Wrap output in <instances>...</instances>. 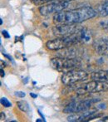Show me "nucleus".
I'll list each match as a JSON object with an SVG mask.
<instances>
[{"label": "nucleus", "mask_w": 108, "mask_h": 122, "mask_svg": "<svg viewBox=\"0 0 108 122\" xmlns=\"http://www.w3.org/2000/svg\"><path fill=\"white\" fill-rule=\"evenodd\" d=\"M97 14L96 9L92 7H82L77 9L69 11H61L53 16V23L55 24L61 23H81L91 18H95Z\"/></svg>", "instance_id": "nucleus-1"}, {"label": "nucleus", "mask_w": 108, "mask_h": 122, "mask_svg": "<svg viewBox=\"0 0 108 122\" xmlns=\"http://www.w3.org/2000/svg\"><path fill=\"white\" fill-rule=\"evenodd\" d=\"M79 37L77 33H74L71 36L63 37H57L52 40H49L46 43V47L48 50L51 51H60L62 49L67 48V47H74L80 44Z\"/></svg>", "instance_id": "nucleus-2"}, {"label": "nucleus", "mask_w": 108, "mask_h": 122, "mask_svg": "<svg viewBox=\"0 0 108 122\" xmlns=\"http://www.w3.org/2000/svg\"><path fill=\"white\" fill-rule=\"evenodd\" d=\"M50 64L53 69L61 72H66L70 70L77 69L82 66L80 59L78 58H67L61 56L52 58Z\"/></svg>", "instance_id": "nucleus-3"}, {"label": "nucleus", "mask_w": 108, "mask_h": 122, "mask_svg": "<svg viewBox=\"0 0 108 122\" xmlns=\"http://www.w3.org/2000/svg\"><path fill=\"white\" fill-rule=\"evenodd\" d=\"M108 92V83L106 81H95L87 82L80 86L76 91L77 95L82 96L87 93H100V92Z\"/></svg>", "instance_id": "nucleus-4"}, {"label": "nucleus", "mask_w": 108, "mask_h": 122, "mask_svg": "<svg viewBox=\"0 0 108 122\" xmlns=\"http://www.w3.org/2000/svg\"><path fill=\"white\" fill-rule=\"evenodd\" d=\"M88 79V74L85 71L78 69H73L67 71L62 74L61 80L65 86H72L77 82L85 81Z\"/></svg>", "instance_id": "nucleus-5"}, {"label": "nucleus", "mask_w": 108, "mask_h": 122, "mask_svg": "<svg viewBox=\"0 0 108 122\" xmlns=\"http://www.w3.org/2000/svg\"><path fill=\"white\" fill-rule=\"evenodd\" d=\"M100 99H88L80 101H73L66 106L63 109V112L67 114H72V113H77L81 111H87L90 109V107L96 102H98Z\"/></svg>", "instance_id": "nucleus-6"}, {"label": "nucleus", "mask_w": 108, "mask_h": 122, "mask_svg": "<svg viewBox=\"0 0 108 122\" xmlns=\"http://www.w3.org/2000/svg\"><path fill=\"white\" fill-rule=\"evenodd\" d=\"M79 23H61L56 24L52 28V32L57 37H63L71 36L77 32L82 27Z\"/></svg>", "instance_id": "nucleus-7"}, {"label": "nucleus", "mask_w": 108, "mask_h": 122, "mask_svg": "<svg viewBox=\"0 0 108 122\" xmlns=\"http://www.w3.org/2000/svg\"><path fill=\"white\" fill-rule=\"evenodd\" d=\"M69 3L67 2H63L62 0H57V2L50 3L48 4L43 5V6L39 8V13L42 16H48L51 14H55L57 13H59L61 11H63L66 9Z\"/></svg>", "instance_id": "nucleus-8"}, {"label": "nucleus", "mask_w": 108, "mask_h": 122, "mask_svg": "<svg viewBox=\"0 0 108 122\" xmlns=\"http://www.w3.org/2000/svg\"><path fill=\"white\" fill-rule=\"evenodd\" d=\"M102 116H103V113L102 112H99L97 110H91V111H89L88 109L87 111H81V112L72 113V115H71V116H69L67 117V121L72 122L89 121L93 119L100 118Z\"/></svg>", "instance_id": "nucleus-9"}, {"label": "nucleus", "mask_w": 108, "mask_h": 122, "mask_svg": "<svg viewBox=\"0 0 108 122\" xmlns=\"http://www.w3.org/2000/svg\"><path fill=\"white\" fill-rule=\"evenodd\" d=\"M93 48L99 55H105L108 52V37H101L93 42Z\"/></svg>", "instance_id": "nucleus-10"}, {"label": "nucleus", "mask_w": 108, "mask_h": 122, "mask_svg": "<svg viewBox=\"0 0 108 122\" xmlns=\"http://www.w3.org/2000/svg\"><path fill=\"white\" fill-rule=\"evenodd\" d=\"M80 53H81L80 52V49L74 48L73 47H70L60 50V51L57 53V56L67 58H77Z\"/></svg>", "instance_id": "nucleus-11"}, {"label": "nucleus", "mask_w": 108, "mask_h": 122, "mask_svg": "<svg viewBox=\"0 0 108 122\" xmlns=\"http://www.w3.org/2000/svg\"><path fill=\"white\" fill-rule=\"evenodd\" d=\"M77 33V36L79 37V40L81 43H88L92 39V31L87 29V27H82Z\"/></svg>", "instance_id": "nucleus-12"}, {"label": "nucleus", "mask_w": 108, "mask_h": 122, "mask_svg": "<svg viewBox=\"0 0 108 122\" xmlns=\"http://www.w3.org/2000/svg\"><path fill=\"white\" fill-rule=\"evenodd\" d=\"M91 78L95 81L108 82V70H102V71H94L91 74Z\"/></svg>", "instance_id": "nucleus-13"}, {"label": "nucleus", "mask_w": 108, "mask_h": 122, "mask_svg": "<svg viewBox=\"0 0 108 122\" xmlns=\"http://www.w3.org/2000/svg\"><path fill=\"white\" fill-rule=\"evenodd\" d=\"M97 14L101 17H107L108 16V4L105 3H102V4H99L96 8Z\"/></svg>", "instance_id": "nucleus-14"}, {"label": "nucleus", "mask_w": 108, "mask_h": 122, "mask_svg": "<svg viewBox=\"0 0 108 122\" xmlns=\"http://www.w3.org/2000/svg\"><path fill=\"white\" fill-rule=\"evenodd\" d=\"M17 106L19 108V110H21L23 112H28L30 108H29L28 103L25 101H20L17 102Z\"/></svg>", "instance_id": "nucleus-15"}, {"label": "nucleus", "mask_w": 108, "mask_h": 122, "mask_svg": "<svg viewBox=\"0 0 108 122\" xmlns=\"http://www.w3.org/2000/svg\"><path fill=\"white\" fill-rule=\"evenodd\" d=\"M54 0H31L32 3L36 6H42V5H45L46 3H48Z\"/></svg>", "instance_id": "nucleus-16"}, {"label": "nucleus", "mask_w": 108, "mask_h": 122, "mask_svg": "<svg viewBox=\"0 0 108 122\" xmlns=\"http://www.w3.org/2000/svg\"><path fill=\"white\" fill-rule=\"evenodd\" d=\"M1 104L3 105L4 107H10V106H12L11 102H10V101H8V100L7 99V98H5V97L1 98Z\"/></svg>", "instance_id": "nucleus-17"}, {"label": "nucleus", "mask_w": 108, "mask_h": 122, "mask_svg": "<svg viewBox=\"0 0 108 122\" xmlns=\"http://www.w3.org/2000/svg\"><path fill=\"white\" fill-rule=\"evenodd\" d=\"M99 25H100V27H102V28L108 31V20H104V21L100 22Z\"/></svg>", "instance_id": "nucleus-18"}, {"label": "nucleus", "mask_w": 108, "mask_h": 122, "mask_svg": "<svg viewBox=\"0 0 108 122\" xmlns=\"http://www.w3.org/2000/svg\"><path fill=\"white\" fill-rule=\"evenodd\" d=\"M15 95H16L18 97H19V98H23L25 96H26V94H25L24 92H15Z\"/></svg>", "instance_id": "nucleus-19"}, {"label": "nucleus", "mask_w": 108, "mask_h": 122, "mask_svg": "<svg viewBox=\"0 0 108 122\" xmlns=\"http://www.w3.org/2000/svg\"><path fill=\"white\" fill-rule=\"evenodd\" d=\"M2 34H3V37H4L5 38H9V37H10V35L8 33V32H7L6 30H3V31H2Z\"/></svg>", "instance_id": "nucleus-20"}, {"label": "nucleus", "mask_w": 108, "mask_h": 122, "mask_svg": "<svg viewBox=\"0 0 108 122\" xmlns=\"http://www.w3.org/2000/svg\"><path fill=\"white\" fill-rule=\"evenodd\" d=\"M0 115H1V119H0V121H5V115H4V113L2 111V112L0 113Z\"/></svg>", "instance_id": "nucleus-21"}, {"label": "nucleus", "mask_w": 108, "mask_h": 122, "mask_svg": "<svg viewBox=\"0 0 108 122\" xmlns=\"http://www.w3.org/2000/svg\"><path fill=\"white\" fill-rule=\"evenodd\" d=\"M100 121H108V116H105L102 120H100Z\"/></svg>", "instance_id": "nucleus-22"}, {"label": "nucleus", "mask_w": 108, "mask_h": 122, "mask_svg": "<svg viewBox=\"0 0 108 122\" xmlns=\"http://www.w3.org/2000/svg\"><path fill=\"white\" fill-rule=\"evenodd\" d=\"M5 76V73H4V71L3 70V68H1V77L3 78V76Z\"/></svg>", "instance_id": "nucleus-23"}, {"label": "nucleus", "mask_w": 108, "mask_h": 122, "mask_svg": "<svg viewBox=\"0 0 108 122\" xmlns=\"http://www.w3.org/2000/svg\"><path fill=\"white\" fill-rule=\"evenodd\" d=\"M30 96L32 97H33V98H37V95H34V94H32V93H30Z\"/></svg>", "instance_id": "nucleus-24"}, {"label": "nucleus", "mask_w": 108, "mask_h": 122, "mask_svg": "<svg viewBox=\"0 0 108 122\" xmlns=\"http://www.w3.org/2000/svg\"><path fill=\"white\" fill-rule=\"evenodd\" d=\"M62 1H63V2H67V3H71V2L75 1V0H62Z\"/></svg>", "instance_id": "nucleus-25"}, {"label": "nucleus", "mask_w": 108, "mask_h": 122, "mask_svg": "<svg viewBox=\"0 0 108 122\" xmlns=\"http://www.w3.org/2000/svg\"><path fill=\"white\" fill-rule=\"evenodd\" d=\"M102 3H107L108 4V0H103V2Z\"/></svg>", "instance_id": "nucleus-26"}, {"label": "nucleus", "mask_w": 108, "mask_h": 122, "mask_svg": "<svg viewBox=\"0 0 108 122\" xmlns=\"http://www.w3.org/2000/svg\"><path fill=\"white\" fill-rule=\"evenodd\" d=\"M0 23H1V25L3 24V20H2V19H0Z\"/></svg>", "instance_id": "nucleus-27"}]
</instances>
